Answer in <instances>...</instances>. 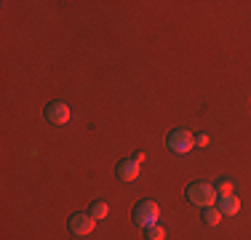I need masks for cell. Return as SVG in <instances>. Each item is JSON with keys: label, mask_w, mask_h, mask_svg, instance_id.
Here are the masks:
<instances>
[{"label": "cell", "mask_w": 251, "mask_h": 240, "mask_svg": "<svg viewBox=\"0 0 251 240\" xmlns=\"http://www.w3.org/2000/svg\"><path fill=\"white\" fill-rule=\"evenodd\" d=\"M187 200L193 203V206H201V208H211L217 206L219 195H217V187L208 182H193L187 187Z\"/></svg>", "instance_id": "obj_1"}, {"label": "cell", "mask_w": 251, "mask_h": 240, "mask_svg": "<svg viewBox=\"0 0 251 240\" xmlns=\"http://www.w3.org/2000/svg\"><path fill=\"white\" fill-rule=\"evenodd\" d=\"M158 216H160V208L155 200H139L134 206V221L139 227H145V230L152 224H158Z\"/></svg>", "instance_id": "obj_2"}, {"label": "cell", "mask_w": 251, "mask_h": 240, "mask_svg": "<svg viewBox=\"0 0 251 240\" xmlns=\"http://www.w3.org/2000/svg\"><path fill=\"white\" fill-rule=\"evenodd\" d=\"M166 147H169L171 152H176V155H187L190 149L195 147V136L190 134L187 128H174L169 134V139H166Z\"/></svg>", "instance_id": "obj_3"}, {"label": "cell", "mask_w": 251, "mask_h": 240, "mask_svg": "<svg viewBox=\"0 0 251 240\" xmlns=\"http://www.w3.org/2000/svg\"><path fill=\"white\" fill-rule=\"evenodd\" d=\"M94 227H97V219H94L91 214L77 211V214L70 216V230H73V235H91Z\"/></svg>", "instance_id": "obj_4"}, {"label": "cell", "mask_w": 251, "mask_h": 240, "mask_svg": "<svg viewBox=\"0 0 251 240\" xmlns=\"http://www.w3.org/2000/svg\"><path fill=\"white\" fill-rule=\"evenodd\" d=\"M46 118H49V123H53V125H64L70 120V107L64 104V101H51V104L46 107Z\"/></svg>", "instance_id": "obj_5"}, {"label": "cell", "mask_w": 251, "mask_h": 240, "mask_svg": "<svg viewBox=\"0 0 251 240\" xmlns=\"http://www.w3.org/2000/svg\"><path fill=\"white\" fill-rule=\"evenodd\" d=\"M139 171H142V163H136L134 158L121 160L118 168H115V173H118V179H121V182H134V179H139Z\"/></svg>", "instance_id": "obj_6"}, {"label": "cell", "mask_w": 251, "mask_h": 240, "mask_svg": "<svg viewBox=\"0 0 251 240\" xmlns=\"http://www.w3.org/2000/svg\"><path fill=\"white\" fill-rule=\"evenodd\" d=\"M217 208L222 211V216H235L241 211V200L235 197V192H232V195H222L217 200Z\"/></svg>", "instance_id": "obj_7"}, {"label": "cell", "mask_w": 251, "mask_h": 240, "mask_svg": "<svg viewBox=\"0 0 251 240\" xmlns=\"http://www.w3.org/2000/svg\"><path fill=\"white\" fill-rule=\"evenodd\" d=\"M222 219H225V216H222V211H219L217 206H211V208H203V221H206L208 227H217Z\"/></svg>", "instance_id": "obj_8"}, {"label": "cell", "mask_w": 251, "mask_h": 240, "mask_svg": "<svg viewBox=\"0 0 251 240\" xmlns=\"http://www.w3.org/2000/svg\"><path fill=\"white\" fill-rule=\"evenodd\" d=\"M88 214H91L97 221H99V219H107V214H110V206H107L104 200H97V203H91V211H88Z\"/></svg>", "instance_id": "obj_9"}, {"label": "cell", "mask_w": 251, "mask_h": 240, "mask_svg": "<svg viewBox=\"0 0 251 240\" xmlns=\"http://www.w3.org/2000/svg\"><path fill=\"white\" fill-rule=\"evenodd\" d=\"M147 240H166V227H160V224H152V227H147Z\"/></svg>", "instance_id": "obj_10"}, {"label": "cell", "mask_w": 251, "mask_h": 240, "mask_svg": "<svg viewBox=\"0 0 251 240\" xmlns=\"http://www.w3.org/2000/svg\"><path fill=\"white\" fill-rule=\"evenodd\" d=\"M214 187H217V195L219 197H222V195H232V192H235V190H232V182H225V179L219 184H214Z\"/></svg>", "instance_id": "obj_11"}, {"label": "cell", "mask_w": 251, "mask_h": 240, "mask_svg": "<svg viewBox=\"0 0 251 240\" xmlns=\"http://www.w3.org/2000/svg\"><path fill=\"white\" fill-rule=\"evenodd\" d=\"M208 134H201V136H195V147H208Z\"/></svg>", "instance_id": "obj_12"}]
</instances>
